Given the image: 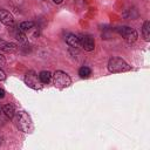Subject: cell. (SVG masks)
Masks as SVG:
<instances>
[{"label": "cell", "instance_id": "cell-15", "mask_svg": "<svg viewBox=\"0 0 150 150\" xmlns=\"http://www.w3.org/2000/svg\"><path fill=\"white\" fill-rule=\"evenodd\" d=\"M5 63H6V60H5V57L0 54V66H4Z\"/></svg>", "mask_w": 150, "mask_h": 150}, {"label": "cell", "instance_id": "cell-4", "mask_svg": "<svg viewBox=\"0 0 150 150\" xmlns=\"http://www.w3.org/2000/svg\"><path fill=\"white\" fill-rule=\"evenodd\" d=\"M117 33L125 40V42L128 43H134L137 40V32L134 28H130L128 26H121L117 28Z\"/></svg>", "mask_w": 150, "mask_h": 150}, {"label": "cell", "instance_id": "cell-18", "mask_svg": "<svg viewBox=\"0 0 150 150\" xmlns=\"http://www.w3.org/2000/svg\"><path fill=\"white\" fill-rule=\"evenodd\" d=\"M1 110H2V108H1V107H0V111H1Z\"/></svg>", "mask_w": 150, "mask_h": 150}, {"label": "cell", "instance_id": "cell-1", "mask_svg": "<svg viewBox=\"0 0 150 150\" xmlns=\"http://www.w3.org/2000/svg\"><path fill=\"white\" fill-rule=\"evenodd\" d=\"M15 124L19 130L22 132H32L33 130V122L30 116L26 111H19L15 115Z\"/></svg>", "mask_w": 150, "mask_h": 150}, {"label": "cell", "instance_id": "cell-7", "mask_svg": "<svg viewBox=\"0 0 150 150\" xmlns=\"http://www.w3.org/2000/svg\"><path fill=\"white\" fill-rule=\"evenodd\" d=\"M0 21L6 26H12L14 23V18L8 11L0 9Z\"/></svg>", "mask_w": 150, "mask_h": 150}, {"label": "cell", "instance_id": "cell-14", "mask_svg": "<svg viewBox=\"0 0 150 150\" xmlns=\"http://www.w3.org/2000/svg\"><path fill=\"white\" fill-rule=\"evenodd\" d=\"M5 79H6V74L2 69H0V81H4Z\"/></svg>", "mask_w": 150, "mask_h": 150}, {"label": "cell", "instance_id": "cell-19", "mask_svg": "<svg viewBox=\"0 0 150 150\" xmlns=\"http://www.w3.org/2000/svg\"><path fill=\"white\" fill-rule=\"evenodd\" d=\"M43 1H45V0H43Z\"/></svg>", "mask_w": 150, "mask_h": 150}, {"label": "cell", "instance_id": "cell-8", "mask_svg": "<svg viewBox=\"0 0 150 150\" xmlns=\"http://www.w3.org/2000/svg\"><path fill=\"white\" fill-rule=\"evenodd\" d=\"M66 42L69 47L71 48H79L81 46L80 43V38H77L75 34H68L66 36Z\"/></svg>", "mask_w": 150, "mask_h": 150}, {"label": "cell", "instance_id": "cell-17", "mask_svg": "<svg viewBox=\"0 0 150 150\" xmlns=\"http://www.w3.org/2000/svg\"><path fill=\"white\" fill-rule=\"evenodd\" d=\"M53 1H54L55 4H61V2L63 1V0H53Z\"/></svg>", "mask_w": 150, "mask_h": 150}, {"label": "cell", "instance_id": "cell-10", "mask_svg": "<svg viewBox=\"0 0 150 150\" xmlns=\"http://www.w3.org/2000/svg\"><path fill=\"white\" fill-rule=\"evenodd\" d=\"M2 111L8 118H14V116H15V110L12 104H5L2 107Z\"/></svg>", "mask_w": 150, "mask_h": 150}, {"label": "cell", "instance_id": "cell-5", "mask_svg": "<svg viewBox=\"0 0 150 150\" xmlns=\"http://www.w3.org/2000/svg\"><path fill=\"white\" fill-rule=\"evenodd\" d=\"M25 83H26L29 88L35 89V90L42 88V84H41V82H40V80H39V76H38L33 70H29V71L25 75Z\"/></svg>", "mask_w": 150, "mask_h": 150}, {"label": "cell", "instance_id": "cell-16", "mask_svg": "<svg viewBox=\"0 0 150 150\" xmlns=\"http://www.w3.org/2000/svg\"><path fill=\"white\" fill-rule=\"evenodd\" d=\"M5 94H6L5 90H4L2 88H0V98H4V97H5Z\"/></svg>", "mask_w": 150, "mask_h": 150}, {"label": "cell", "instance_id": "cell-12", "mask_svg": "<svg viewBox=\"0 0 150 150\" xmlns=\"http://www.w3.org/2000/svg\"><path fill=\"white\" fill-rule=\"evenodd\" d=\"M34 22L33 21H23V22H21L20 25H19V29L21 30V32H23V33H26V32H28V30H30L33 27H34Z\"/></svg>", "mask_w": 150, "mask_h": 150}, {"label": "cell", "instance_id": "cell-2", "mask_svg": "<svg viewBox=\"0 0 150 150\" xmlns=\"http://www.w3.org/2000/svg\"><path fill=\"white\" fill-rule=\"evenodd\" d=\"M108 69L110 73H124L131 69V67L122 57H111L108 61Z\"/></svg>", "mask_w": 150, "mask_h": 150}, {"label": "cell", "instance_id": "cell-13", "mask_svg": "<svg viewBox=\"0 0 150 150\" xmlns=\"http://www.w3.org/2000/svg\"><path fill=\"white\" fill-rule=\"evenodd\" d=\"M79 75H80L81 79H88V77L91 75V69H90L89 67L83 66V67H81V68L79 69Z\"/></svg>", "mask_w": 150, "mask_h": 150}, {"label": "cell", "instance_id": "cell-6", "mask_svg": "<svg viewBox=\"0 0 150 150\" xmlns=\"http://www.w3.org/2000/svg\"><path fill=\"white\" fill-rule=\"evenodd\" d=\"M80 43L83 47V49L87 50V52H93L94 48H95V40L90 35H83L80 39Z\"/></svg>", "mask_w": 150, "mask_h": 150}, {"label": "cell", "instance_id": "cell-3", "mask_svg": "<svg viewBox=\"0 0 150 150\" xmlns=\"http://www.w3.org/2000/svg\"><path fill=\"white\" fill-rule=\"evenodd\" d=\"M53 83L55 87L57 88H67L71 84V79L70 76L62 71V70H56L54 74H53Z\"/></svg>", "mask_w": 150, "mask_h": 150}, {"label": "cell", "instance_id": "cell-11", "mask_svg": "<svg viewBox=\"0 0 150 150\" xmlns=\"http://www.w3.org/2000/svg\"><path fill=\"white\" fill-rule=\"evenodd\" d=\"M142 34H143V38L145 41H149L150 40V21H145L143 23V27H142Z\"/></svg>", "mask_w": 150, "mask_h": 150}, {"label": "cell", "instance_id": "cell-9", "mask_svg": "<svg viewBox=\"0 0 150 150\" xmlns=\"http://www.w3.org/2000/svg\"><path fill=\"white\" fill-rule=\"evenodd\" d=\"M52 76H53L52 73L48 71V70H42V71L39 73V80L42 84H47L52 80Z\"/></svg>", "mask_w": 150, "mask_h": 150}]
</instances>
